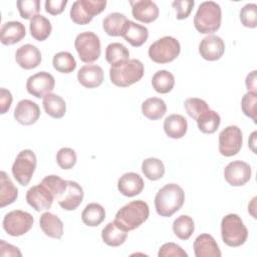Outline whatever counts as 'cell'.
<instances>
[{"instance_id":"1","label":"cell","mask_w":257,"mask_h":257,"mask_svg":"<svg viewBox=\"0 0 257 257\" xmlns=\"http://www.w3.org/2000/svg\"><path fill=\"white\" fill-rule=\"evenodd\" d=\"M185 192L177 184H167L155 197V208L162 217H171L184 205Z\"/></svg>"},{"instance_id":"2","label":"cell","mask_w":257,"mask_h":257,"mask_svg":"<svg viewBox=\"0 0 257 257\" xmlns=\"http://www.w3.org/2000/svg\"><path fill=\"white\" fill-rule=\"evenodd\" d=\"M150 215L149 205L143 200L132 201L115 214L114 222L125 232L133 231L145 223Z\"/></svg>"},{"instance_id":"3","label":"cell","mask_w":257,"mask_h":257,"mask_svg":"<svg viewBox=\"0 0 257 257\" xmlns=\"http://www.w3.org/2000/svg\"><path fill=\"white\" fill-rule=\"evenodd\" d=\"M144 72L145 68L142 61L134 58L111 65L109 68V77L114 85L127 87L141 80Z\"/></svg>"},{"instance_id":"4","label":"cell","mask_w":257,"mask_h":257,"mask_svg":"<svg viewBox=\"0 0 257 257\" xmlns=\"http://www.w3.org/2000/svg\"><path fill=\"white\" fill-rule=\"evenodd\" d=\"M222 21V11L219 4L214 1H205L200 4L195 17V28L202 34L216 32Z\"/></svg>"},{"instance_id":"5","label":"cell","mask_w":257,"mask_h":257,"mask_svg":"<svg viewBox=\"0 0 257 257\" xmlns=\"http://www.w3.org/2000/svg\"><path fill=\"white\" fill-rule=\"evenodd\" d=\"M221 236L229 247H239L247 241L248 230L239 215L228 214L221 222Z\"/></svg>"},{"instance_id":"6","label":"cell","mask_w":257,"mask_h":257,"mask_svg":"<svg viewBox=\"0 0 257 257\" xmlns=\"http://www.w3.org/2000/svg\"><path fill=\"white\" fill-rule=\"evenodd\" d=\"M181 52L179 40L173 36H164L149 47L148 53L150 58L156 63H169L175 60Z\"/></svg>"},{"instance_id":"7","label":"cell","mask_w":257,"mask_h":257,"mask_svg":"<svg viewBox=\"0 0 257 257\" xmlns=\"http://www.w3.org/2000/svg\"><path fill=\"white\" fill-rule=\"evenodd\" d=\"M74 47L79 59L84 63H92L100 56V40L91 31L79 33L74 40Z\"/></svg>"},{"instance_id":"8","label":"cell","mask_w":257,"mask_h":257,"mask_svg":"<svg viewBox=\"0 0 257 257\" xmlns=\"http://www.w3.org/2000/svg\"><path fill=\"white\" fill-rule=\"evenodd\" d=\"M37 165V159L35 154L31 150L21 151L11 168L14 179L23 187L27 186L35 172Z\"/></svg>"},{"instance_id":"9","label":"cell","mask_w":257,"mask_h":257,"mask_svg":"<svg viewBox=\"0 0 257 257\" xmlns=\"http://www.w3.org/2000/svg\"><path fill=\"white\" fill-rule=\"evenodd\" d=\"M106 6V1L77 0L70 8V18L78 25L88 24L95 15L101 13Z\"/></svg>"},{"instance_id":"10","label":"cell","mask_w":257,"mask_h":257,"mask_svg":"<svg viewBox=\"0 0 257 257\" xmlns=\"http://www.w3.org/2000/svg\"><path fill=\"white\" fill-rule=\"evenodd\" d=\"M34 219L31 214L21 210H13L8 212L3 219L2 226L4 231L13 237H19L27 233L32 225Z\"/></svg>"},{"instance_id":"11","label":"cell","mask_w":257,"mask_h":257,"mask_svg":"<svg viewBox=\"0 0 257 257\" xmlns=\"http://www.w3.org/2000/svg\"><path fill=\"white\" fill-rule=\"evenodd\" d=\"M242 132L237 125H228L219 135V152L224 157L237 155L242 148Z\"/></svg>"},{"instance_id":"12","label":"cell","mask_w":257,"mask_h":257,"mask_svg":"<svg viewBox=\"0 0 257 257\" xmlns=\"http://www.w3.org/2000/svg\"><path fill=\"white\" fill-rule=\"evenodd\" d=\"M54 77L46 71L37 72L28 77L26 81V89L28 93L37 98L44 97L45 95L51 93V91L54 89Z\"/></svg>"},{"instance_id":"13","label":"cell","mask_w":257,"mask_h":257,"mask_svg":"<svg viewBox=\"0 0 257 257\" xmlns=\"http://www.w3.org/2000/svg\"><path fill=\"white\" fill-rule=\"evenodd\" d=\"M251 175L252 170L250 165L243 161L230 162L224 169L225 181L233 187L245 185L251 179Z\"/></svg>"},{"instance_id":"14","label":"cell","mask_w":257,"mask_h":257,"mask_svg":"<svg viewBox=\"0 0 257 257\" xmlns=\"http://www.w3.org/2000/svg\"><path fill=\"white\" fill-rule=\"evenodd\" d=\"M27 203L37 212L49 210L54 201L52 194L40 183L26 192Z\"/></svg>"},{"instance_id":"15","label":"cell","mask_w":257,"mask_h":257,"mask_svg":"<svg viewBox=\"0 0 257 257\" xmlns=\"http://www.w3.org/2000/svg\"><path fill=\"white\" fill-rule=\"evenodd\" d=\"M225 52V43L221 37L217 35H208L204 37L199 44V53L209 61L220 59Z\"/></svg>"},{"instance_id":"16","label":"cell","mask_w":257,"mask_h":257,"mask_svg":"<svg viewBox=\"0 0 257 257\" xmlns=\"http://www.w3.org/2000/svg\"><path fill=\"white\" fill-rule=\"evenodd\" d=\"M40 116V108L37 103L30 99L20 100L14 109V118L23 125L35 123Z\"/></svg>"},{"instance_id":"17","label":"cell","mask_w":257,"mask_h":257,"mask_svg":"<svg viewBox=\"0 0 257 257\" xmlns=\"http://www.w3.org/2000/svg\"><path fill=\"white\" fill-rule=\"evenodd\" d=\"M15 60L21 68L30 70L36 68L41 63V52L35 45L27 43L16 50Z\"/></svg>"},{"instance_id":"18","label":"cell","mask_w":257,"mask_h":257,"mask_svg":"<svg viewBox=\"0 0 257 257\" xmlns=\"http://www.w3.org/2000/svg\"><path fill=\"white\" fill-rule=\"evenodd\" d=\"M83 200V190L74 181H67V187L63 194L56 200L58 205L66 211L75 210Z\"/></svg>"},{"instance_id":"19","label":"cell","mask_w":257,"mask_h":257,"mask_svg":"<svg viewBox=\"0 0 257 257\" xmlns=\"http://www.w3.org/2000/svg\"><path fill=\"white\" fill-rule=\"evenodd\" d=\"M130 4L134 18L140 22L151 23L159 17V8L157 4L151 0L130 1Z\"/></svg>"},{"instance_id":"20","label":"cell","mask_w":257,"mask_h":257,"mask_svg":"<svg viewBox=\"0 0 257 257\" xmlns=\"http://www.w3.org/2000/svg\"><path fill=\"white\" fill-rule=\"evenodd\" d=\"M104 78L102 68L96 64H86L80 67L77 72L79 83L86 88H94L99 86Z\"/></svg>"},{"instance_id":"21","label":"cell","mask_w":257,"mask_h":257,"mask_svg":"<svg viewBox=\"0 0 257 257\" xmlns=\"http://www.w3.org/2000/svg\"><path fill=\"white\" fill-rule=\"evenodd\" d=\"M144 180L142 177L134 172L123 174L117 182V189L119 193L125 197H134L142 193L144 190Z\"/></svg>"},{"instance_id":"22","label":"cell","mask_w":257,"mask_h":257,"mask_svg":"<svg viewBox=\"0 0 257 257\" xmlns=\"http://www.w3.org/2000/svg\"><path fill=\"white\" fill-rule=\"evenodd\" d=\"M194 253L196 257H220V248L210 234H201L194 241Z\"/></svg>"},{"instance_id":"23","label":"cell","mask_w":257,"mask_h":257,"mask_svg":"<svg viewBox=\"0 0 257 257\" xmlns=\"http://www.w3.org/2000/svg\"><path fill=\"white\" fill-rule=\"evenodd\" d=\"M121 36L134 47L142 46L149 37V30L146 26L138 24L132 20H127L122 32Z\"/></svg>"},{"instance_id":"24","label":"cell","mask_w":257,"mask_h":257,"mask_svg":"<svg viewBox=\"0 0 257 257\" xmlns=\"http://www.w3.org/2000/svg\"><path fill=\"white\" fill-rule=\"evenodd\" d=\"M25 34L24 24L19 21H8L1 26L0 40L4 45H12L21 41Z\"/></svg>"},{"instance_id":"25","label":"cell","mask_w":257,"mask_h":257,"mask_svg":"<svg viewBox=\"0 0 257 257\" xmlns=\"http://www.w3.org/2000/svg\"><path fill=\"white\" fill-rule=\"evenodd\" d=\"M39 225L43 233L54 239H60L63 235V223L54 214L45 212L40 216Z\"/></svg>"},{"instance_id":"26","label":"cell","mask_w":257,"mask_h":257,"mask_svg":"<svg viewBox=\"0 0 257 257\" xmlns=\"http://www.w3.org/2000/svg\"><path fill=\"white\" fill-rule=\"evenodd\" d=\"M188 130V122L185 116L181 114H170L164 120V131L171 139L183 138Z\"/></svg>"},{"instance_id":"27","label":"cell","mask_w":257,"mask_h":257,"mask_svg":"<svg viewBox=\"0 0 257 257\" xmlns=\"http://www.w3.org/2000/svg\"><path fill=\"white\" fill-rule=\"evenodd\" d=\"M127 237V232L122 230L114 221L109 222L101 231L102 241L111 247H117L124 243Z\"/></svg>"},{"instance_id":"28","label":"cell","mask_w":257,"mask_h":257,"mask_svg":"<svg viewBox=\"0 0 257 257\" xmlns=\"http://www.w3.org/2000/svg\"><path fill=\"white\" fill-rule=\"evenodd\" d=\"M29 30H30L31 36L35 40L44 41L50 35L52 26L50 21L45 16L38 14L30 20Z\"/></svg>"},{"instance_id":"29","label":"cell","mask_w":257,"mask_h":257,"mask_svg":"<svg viewBox=\"0 0 257 257\" xmlns=\"http://www.w3.org/2000/svg\"><path fill=\"white\" fill-rule=\"evenodd\" d=\"M43 108L45 112L50 115L53 118H61L64 116L66 111V104L64 99L55 94V93H49L43 97Z\"/></svg>"},{"instance_id":"30","label":"cell","mask_w":257,"mask_h":257,"mask_svg":"<svg viewBox=\"0 0 257 257\" xmlns=\"http://www.w3.org/2000/svg\"><path fill=\"white\" fill-rule=\"evenodd\" d=\"M142 112L149 119H160L167 112V104L162 98L150 97L142 103Z\"/></svg>"},{"instance_id":"31","label":"cell","mask_w":257,"mask_h":257,"mask_svg":"<svg viewBox=\"0 0 257 257\" xmlns=\"http://www.w3.org/2000/svg\"><path fill=\"white\" fill-rule=\"evenodd\" d=\"M0 207L4 208L14 203L18 197V189L14 186L8 175L2 171L0 175Z\"/></svg>"},{"instance_id":"32","label":"cell","mask_w":257,"mask_h":257,"mask_svg":"<svg viewBox=\"0 0 257 257\" xmlns=\"http://www.w3.org/2000/svg\"><path fill=\"white\" fill-rule=\"evenodd\" d=\"M105 218V210L98 203H89L81 213L82 222L88 227H96Z\"/></svg>"},{"instance_id":"33","label":"cell","mask_w":257,"mask_h":257,"mask_svg":"<svg viewBox=\"0 0 257 257\" xmlns=\"http://www.w3.org/2000/svg\"><path fill=\"white\" fill-rule=\"evenodd\" d=\"M126 21L127 18L124 14L113 12L104 17L102 20V28L109 36H121V32Z\"/></svg>"},{"instance_id":"34","label":"cell","mask_w":257,"mask_h":257,"mask_svg":"<svg viewBox=\"0 0 257 257\" xmlns=\"http://www.w3.org/2000/svg\"><path fill=\"white\" fill-rule=\"evenodd\" d=\"M197 124L199 130L204 134H214L220 123H221V117L218 112L215 110H212L211 108L205 110L202 112L197 118H196Z\"/></svg>"},{"instance_id":"35","label":"cell","mask_w":257,"mask_h":257,"mask_svg":"<svg viewBox=\"0 0 257 257\" xmlns=\"http://www.w3.org/2000/svg\"><path fill=\"white\" fill-rule=\"evenodd\" d=\"M153 88L159 93L170 92L175 85V77L168 70H159L152 77Z\"/></svg>"},{"instance_id":"36","label":"cell","mask_w":257,"mask_h":257,"mask_svg":"<svg viewBox=\"0 0 257 257\" xmlns=\"http://www.w3.org/2000/svg\"><path fill=\"white\" fill-rule=\"evenodd\" d=\"M142 172L151 181H158L165 175V166L158 158H148L142 163Z\"/></svg>"},{"instance_id":"37","label":"cell","mask_w":257,"mask_h":257,"mask_svg":"<svg viewBox=\"0 0 257 257\" xmlns=\"http://www.w3.org/2000/svg\"><path fill=\"white\" fill-rule=\"evenodd\" d=\"M195 230L194 220L188 215H181L173 223V231L181 240H188Z\"/></svg>"},{"instance_id":"38","label":"cell","mask_w":257,"mask_h":257,"mask_svg":"<svg viewBox=\"0 0 257 257\" xmlns=\"http://www.w3.org/2000/svg\"><path fill=\"white\" fill-rule=\"evenodd\" d=\"M105 59L111 65L130 59L128 49L119 42H112L105 48Z\"/></svg>"},{"instance_id":"39","label":"cell","mask_w":257,"mask_h":257,"mask_svg":"<svg viewBox=\"0 0 257 257\" xmlns=\"http://www.w3.org/2000/svg\"><path fill=\"white\" fill-rule=\"evenodd\" d=\"M52 64L54 69L61 73H70L76 68V61L72 54L67 51H60L53 56Z\"/></svg>"},{"instance_id":"40","label":"cell","mask_w":257,"mask_h":257,"mask_svg":"<svg viewBox=\"0 0 257 257\" xmlns=\"http://www.w3.org/2000/svg\"><path fill=\"white\" fill-rule=\"evenodd\" d=\"M41 184L52 194L54 200H57L63 194L67 187V181L55 175L46 176L41 181Z\"/></svg>"},{"instance_id":"41","label":"cell","mask_w":257,"mask_h":257,"mask_svg":"<svg viewBox=\"0 0 257 257\" xmlns=\"http://www.w3.org/2000/svg\"><path fill=\"white\" fill-rule=\"evenodd\" d=\"M77 161V156L74 150L70 148H61L56 154V162L59 168L63 170L72 169Z\"/></svg>"},{"instance_id":"42","label":"cell","mask_w":257,"mask_h":257,"mask_svg":"<svg viewBox=\"0 0 257 257\" xmlns=\"http://www.w3.org/2000/svg\"><path fill=\"white\" fill-rule=\"evenodd\" d=\"M16 4L19 14L23 19L31 20L34 16L38 15L40 10L39 0H19Z\"/></svg>"},{"instance_id":"43","label":"cell","mask_w":257,"mask_h":257,"mask_svg":"<svg viewBox=\"0 0 257 257\" xmlns=\"http://www.w3.org/2000/svg\"><path fill=\"white\" fill-rule=\"evenodd\" d=\"M184 106L185 109L188 113V115L192 118H194L196 120V118L205 110L209 109V105L208 103L201 98L198 97H190L187 98L184 102Z\"/></svg>"},{"instance_id":"44","label":"cell","mask_w":257,"mask_h":257,"mask_svg":"<svg viewBox=\"0 0 257 257\" xmlns=\"http://www.w3.org/2000/svg\"><path fill=\"white\" fill-rule=\"evenodd\" d=\"M240 21L248 28H255L257 26V5L255 3L246 4L241 8Z\"/></svg>"},{"instance_id":"45","label":"cell","mask_w":257,"mask_h":257,"mask_svg":"<svg viewBox=\"0 0 257 257\" xmlns=\"http://www.w3.org/2000/svg\"><path fill=\"white\" fill-rule=\"evenodd\" d=\"M256 103H257V92L248 91L245 93L241 99V107L242 111L245 115L252 118V120L256 123Z\"/></svg>"},{"instance_id":"46","label":"cell","mask_w":257,"mask_h":257,"mask_svg":"<svg viewBox=\"0 0 257 257\" xmlns=\"http://www.w3.org/2000/svg\"><path fill=\"white\" fill-rule=\"evenodd\" d=\"M159 257H188V253L182 249L181 246H179L178 244H175L173 242H169V243H165L164 245L161 246L159 253H158Z\"/></svg>"},{"instance_id":"47","label":"cell","mask_w":257,"mask_h":257,"mask_svg":"<svg viewBox=\"0 0 257 257\" xmlns=\"http://www.w3.org/2000/svg\"><path fill=\"white\" fill-rule=\"evenodd\" d=\"M195 5L194 0H176L172 3V6L176 10V17L179 20L186 19Z\"/></svg>"},{"instance_id":"48","label":"cell","mask_w":257,"mask_h":257,"mask_svg":"<svg viewBox=\"0 0 257 257\" xmlns=\"http://www.w3.org/2000/svg\"><path fill=\"white\" fill-rule=\"evenodd\" d=\"M67 5V0H46L45 11L51 15H58L62 13Z\"/></svg>"},{"instance_id":"49","label":"cell","mask_w":257,"mask_h":257,"mask_svg":"<svg viewBox=\"0 0 257 257\" xmlns=\"http://www.w3.org/2000/svg\"><path fill=\"white\" fill-rule=\"evenodd\" d=\"M12 100H13V97H12L11 92L4 87L0 88V106H1L2 114L6 113L7 110H9Z\"/></svg>"},{"instance_id":"50","label":"cell","mask_w":257,"mask_h":257,"mask_svg":"<svg viewBox=\"0 0 257 257\" xmlns=\"http://www.w3.org/2000/svg\"><path fill=\"white\" fill-rule=\"evenodd\" d=\"M0 255L1 256H21L20 250L11 244L6 243L4 240L0 241Z\"/></svg>"},{"instance_id":"51","label":"cell","mask_w":257,"mask_h":257,"mask_svg":"<svg viewBox=\"0 0 257 257\" xmlns=\"http://www.w3.org/2000/svg\"><path fill=\"white\" fill-rule=\"evenodd\" d=\"M256 72H257L256 70H253L246 77L245 84H246V87H247L248 91L256 92V89H257V86H256Z\"/></svg>"},{"instance_id":"52","label":"cell","mask_w":257,"mask_h":257,"mask_svg":"<svg viewBox=\"0 0 257 257\" xmlns=\"http://www.w3.org/2000/svg\"><path fill=\"white\" fill-rule=\"evenodd\" d=\"M256 132H253L252 133V135L250 136V140H249V147H250V149L252 150V152L253 153H255L256 154V150H255V146H256Z\"/></svg>"}]
</instances>
